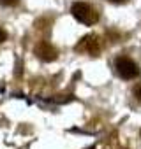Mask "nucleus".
<instances>
[{
    "mask_svg": "<svg viewBox=\"0 0 141 149\" xmlns=\"http://www.w3.org/2000/svg\"><path fill=\"white\" fill-rule=\"evenodd\" d=\"M115 70H116L118 76L122 79H125V81L136 79L139 76V65L134 60L127 58V56H118L115 60Z\"/></svg>",
    "mask_w": 141,
    "mask_h": 149,
    "instance_id": "2",
    "label": "nucleus"
},
{
    "mask_svg": "<svg viewBox=\"0 0 141 149\" xmlns=\"http://www.w3.org/2000/svg\"><path fill=\"white\" fill-rule=\"evenodd\" d=\"M134 97H136V100H137V102H141V84L134 88Z\"/></svg>",
    "mask_w": 141,
    "mask_h": 149,
    "instance_id": "5",
    "label": "nucleus"
},
{
    "mask_svg": "<svg viewBox=\"0 0 141 149\" xmlns=\"http://www.w3.org/2000/svg\"><path fill=\"white\" fill-rule=\"evenodd\" d=\"M139 135H141V132H139Z\"/></svg>",
    "mask_w": 141,
    "mask_h": 149,
    "instance_id": "8",
    "label": "nucleus"
},
{
    "mask_svg": "<svg viewBox=\"0 0 141 149\" xmlns=\"http://www.w3.org/2000/svg\"><path fill=\"white\" fill-rule=\"evenodd\" d=\"M108 2H111V4H123V2H127V0H108Z\"/></svg>",
    "mask_w": 141,
    "mask_h": 149,
    "instance_id": "7",
    "label": "nucleus"
},
{
    "mask_svg": "<svg viewBox=\"0 0 141 149\" xmlns=\"http://www.w3.org/2000/svg\"><path fill=\"white\" fill-rule=\"evenodd\" d=\"M6 37H7V33H6V30L0 26V44H2L4 40H6Z\"/></svg>",
    "mask_w": 141,
    "mask_h": 149,
    "instance_id": "6",
    "label": "nucleus"
},
{
    "mask_svg": "<svg viewBox=\"0 0 141 149\" xmlns=\"http://www.w3.org/2000/svg\"><path fill=\"white\" fill-rule=\"evenodd\" d=\"M35 54H37V58L42 60V61H51V60L56 58V49H55L48 40H42V42H39V44L35 46Z\"/></svg>",
    "mask_w": 141,
    "mask_h": 149,
    "instance_id": "3",
    "label": "nucleus"
},
{
    "mask_svg": "<svg viewBox=\"0 0 141 149\" xmlns=\"http://www.w3.org/2000/svg\"><path fill=\"white\" fill-rule=\"evenodd\" d=\"M20 4V0H0V6H4V7H14Z\"/></svg>",
    "mask_w": 141,
    "mask_h": 149,
    "instance_id": "4",
    "label": "nucleus"
},
{
    "mask_svg": "<svg viewBox=\"0 0 141 149\" xmlns=\"http://www.w3.org/2000/svg\"><path fill=\"white\" fill-rule=\"evenodd\" d=\"M70 13H73V16H74L80 23H83V25H87V26L95 25L97 19H99L97 11H95L90 4H87V2H76L73 7H70Z\"/></svg>",
    "mask_w": 141,
    "mask_h": 149,
    "instance_id": "1",
    "label": "nucleus"
}]
</instances>
